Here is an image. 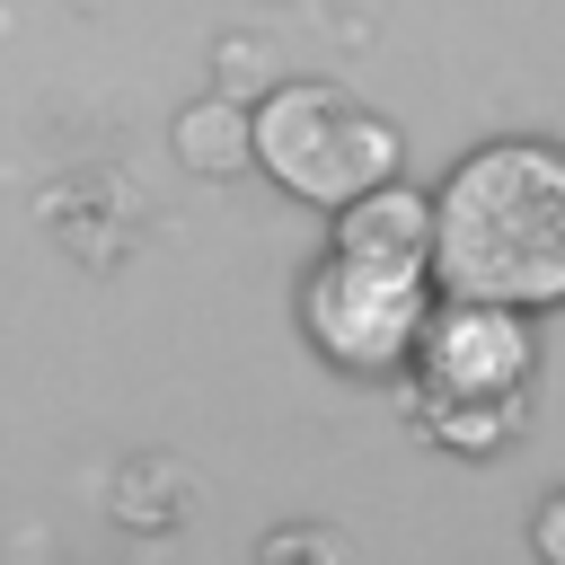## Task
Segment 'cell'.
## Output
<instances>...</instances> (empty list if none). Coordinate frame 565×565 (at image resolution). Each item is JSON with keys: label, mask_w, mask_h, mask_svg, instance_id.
<instances>
[{"label": "cell", "mask_w": 565, "mask_h": 565, "mask_svg": "<svg viewBox=\"0 0 565 565\" xmlns=\"http://www.w3.org/2000/svg\"><path fill=\"white\" fill-rule=\"evenodd\" d=\"M282 556H353V539L344 530H274L265 539V565H282Z\"/></svg>", "instance_id": "52a82bcc"}, {"label": "cell", "mask_w": 565, "mask_h": 565, "mask_svg": "<svg viewBox=\"0 0 565 565\" xmlns=\"http://www.w3.org/2000/svg\"><path fill=\"white\" fill-rule=\"evenodd\" d=\"M247 159H256L282 194L335 212V203H353L362 185L397 177L406 141H397V124H388L380 106H362L353 88H335V79H282V88L247 115Z\"/></svg>", "instance_id": "3957f363"}, {"label": "cell", "mask_w": 565, "mask_h": 565, "mask_svg": "<svg viewBox=\"0 0 565 565\" xmlns=\"http://www.w3.org/2000/svg\"><path fill=\"white\" fill-rule=\"evenodd\" d=\"M530 539H539V556H547V565H565V494L539 512V530H530Z\"/></svg>", "instance_id": "ba28073f"}, {"label": "cell", "mask_w": 565, "mask_h": 565, "mask_svg": "<svg viewBox=\"0 0 565 565\" xmlns=\"http://www.w3.org/2000/svg\"><path fill=\"white\" fill-rule=\"evenodd\" d=\"M459 300L556 309L565 300V150L556 141H486L433 194V265Z\"/></svg>", "instance_id": "6da1fadb"}, {"label": "cell", "mask_w": 565, "mask_h": 565, "mask_svg": "<svg viewBox=\"0 0 565 565\" xmlns=\"http://www.w3.org/2000/svg\"><path fill=\"white\" fill-rule=\"evenodd\" d=\"M335 247L344 256H380V265H433V203L415 185L380 177L353 203H335Z\"/></svg>", "instance_id": "5b68a950"}, {"label": "cell", "mask_w": 565, "mask_h": 565, "mask_svg": "<svg viewBox=\"0 0 565 565\" xmlns=\"http://www.w3.org/2000/svg\"><path fill=\"white\" fill-rule=\"evenodd\" d=\"M424 309H433L424 265H380V256H344V247H327L300 282V327L335 371H397L415 353Z\"/></svg>", "instance_id": "277c9868"}, {"label": "cell", "mask_w": 565, "mask_h": 565, "mask_svg": "<svg viewBox=\"0 0 565 565\" xmlns=\"http://www.w3.org/2000/svg\"><path fill=\"white\" fill-rule=\"evenodd\" d=\"M177 159H185L194 177H238V168H247V115H238L230 97L185 106V115H177Z\"/></svg>", "instance_id": "8992f818"}, {"label": "cell", "mask_w": 565, "mask_h": 565, "mask_svg": "<svg viewBox=\"0 0 565 565\" xmlns=\"http://www.w3.org/2000/svg\"><path fill=\"white\" fill-rule=\"evenodd\" d=\"M530 309H503V300H433L424 327H415V415L441 450H503L521 433V406H530Z\"/></svg>", "instance_id": "7a4b0ae2"}]
</instances>
